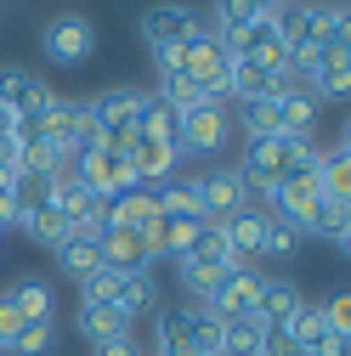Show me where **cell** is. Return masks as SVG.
I'll list each match as a JSON object with an SVG mask.
<instances>
[{"label": "cell", "mask_w": 351, "mask_h": 356, "mask_svg": "<svg viewBox=\"0 0 351 356\" xmlns=\"http://www.w3.org/2000/svg\"><path fill=\"white\" fill-rule=\"evenodd\" d=\"M272 23H278V40H283L289 63H306L318 46L345 40V6H334V0H300V6H283Z\"/></svg>", "instance_id": "6da1fadb"}, {"label": "cell", "mask_w": 351, "mask_h": 356, "mask_svg": "<svg viewBox=\"0 0 351 356\" xmlns=\"http://www.w3.org/2000/svg\"><path fill=\"white\" fill-rule=\"evenodd\" d=\"M159 68L187 74V79L198 85V97H204V102H221V97L233 91V57H227V46H221V34H215V29H198L182 51L159 57Z\"/></svg>", "instance_id": "7a4b0ae2"}, {"label": "cell", "mask_w": 351, "mask_h": 356, "mask_svg": "<svg viewBox=\"0 0 351 356\" xmlns=\"http://www.w3.org/2000/svg\"><path fill=\"white\" fill-rule=\"evenodd\" d=\"M159 356H221V323L204 305L164 311L159 323Z\"/></svg>", "instance_id": "3957f363"}, {"label": "cell", "mask_w": 351, "mask_h": 356, "mask_svg": "<svg viewBox=\"0 0 351 356\" xmlns=\"http://www.w3.org/2000/svg\"><path fill=\"white\" fill-rule=\"evenodd\" d=\"M136 108H142V91H130V85H108L102 97H91L85 113H91V124H97V142L125 153L130 136H136Z\"/></svg>", "instance_id": "277c9868"}, {"label": "cell", "mask_w": 351, "mask_h": 356, "mask_svg": "<svg viewBox=\"0 0 351 356\" xmlns=\"http://www.w3.org/2000/svg\"><path fill=\"white\" fill-rule=\"evenodd\" d=\"M267 198H272L267 215H278L283 227H295V232H312V227H318V209H323L318 170H295V175H283V181H278Z\"/></svg>", "instance_id": "5b68a950"}, {"label": "cell", "mask_w": 351, "mask_h": 356, "mask_svg": "<svg viewBox=\"0 0 351 356\" xmlns=\"http://www.w3.org/2000/svg\"><path fill=\"white\" fill-rule=\"evenodd\" d=\"M198 29H204V17H198L193 6H182V0H159V6H148V12H142V40L153 46V57L182 51Z\"/></svg>", "instance_id": "8992f818"}, {"label": "cell", "mask_w": 351, "mask_h": 356, "mask_svg": "<svg viewBox=\"0 0 351 356\" xmlns=\"http://www.w3.org/2000/svg\"><path fill=\"white\" fill-rule=\"evenodd\" d=\"M79 289H85V300L119 305L130 323H136L142 311H153V305H159V289H153V277H148V272H130V277H119V272H97V277H85Z\"/></svg>", "instance_id": "52a82bcc"}, {"label": "cell", "mask_w": 351, "mask_h": 356, "mask_svg": "<svg viewBox=\"0 0 351 356\" xmlns=\"http://www.w3.org/2000/svg\"><path fill=\"white\" fill-rule=\"evenodd\" d=\"M79 170V187L85 193H97V198H119V193H136V170H130V159L119 147H91V153H79L74 159Z\"/></svg>", "instance_id": "ba28073f"}, {"label": "cell", "mask_w": 351, "mask_h": 356, "mask_svg": "<svg viewBox=\"0 0 351 356\" xmlns=\"http://www.w3.org/2000/svg\"><path fill=\"white\" fill-rule=\"evenodd\" d=\"M227 113L221 102H193L187 113H176V142H182V153H221L227 147Z\"/></svg>", "instance_id": "9c48e42d"}, {"label": "cell", "mask_w": 351, "mask_h": 356, "mask_svg": "<svg viewBox=\"0 0 351 356\" xmlns=\"http://www.w3.org/2000/svg\"><path fill=\"white\" fill-rule=\"evenodd\" d=\"M221 46H227V57H255V63H267V68H278L289 79V51H283L272 17H255V23L233 29V34H221Z\"/></svg>", "instance_id": "30bf717a"}, {"label": "cell", "mask_w": 351, "mask_h": 356, "mask_svg": "<svg viewBox=\"0 0 351 356\" xmlns=\"http://www.w3.org/2000/svg\"><path fill=\"white\" fill-rule=\"evenodd\" d=\"M130 170H136V181H170L176 175V159H182V142L176 136H159V130H136L125 147Z\"/></svg>", "instance_id": "8fae6325"}, {"label": "cell", "mask_w": 351, "mask_h": 356, "mask_svg": "<svg viewBox=\"0 0 351 356\" xmlns=\"http://www.w3.org/2000/svg\"><path fill=\"white\" fill-rule=\"evenodd\" d=\"M153 260L159 254H153V243H148L142 227H102V272L130 277V272H148Z\"/></svg>", "instance_id": "7c38bea8"}, {"label": "cell", "mask_w": 351, "mask_h": 356, "mask_svg": "<svg viewBox=\"0 0 351 356\" xmlns=\"http://www.w3.org/2000/svg\"><path fill=\"white\" fill-rule=\"evenodd\" d=\"M255 289H260V272L255 266H233V272L215 283V294L204 300V311L215 323H233V317H255Z\"/></svg>", "instance_id": "4fadbf2b"}, {"label": "cell", "mask_w": 351, "mask_h": 356, "mask_svg": "<svg viewBox=\"0 0 351 356\" xmlns=\"http://www.w3.org/2000/svg\"><path fill=\"white\" fill-rule=\"evenodd\" d=\"M289 339L300 356H345V334H334L323 323V305H300L289 317Z\"/></svg>", "instance_id": "5bb4252c"}, {"label": "cell", "mask_w": 351, "mask_h": 356, "mask_svg": "<svg viewBox=\"0 0 351 356\" xmlns=\"http://www.w3.org/2000/svg\"><path fill=\"white\" fill-rule=\"evenodd\" d=\"M52 102V85L29 74V68H0V108H6L12 119H34L40 108Z\"/></svg>", "instance_id": "9a60e30c"}, {"label": "cell", "mask_w": 351, "mask_h": 356, "mask_svg": "<svg viewBox=\"0 0 351 356\" xmlns=\"http://www.w3.org/2000/svg\"><path fill=\"white\" fill-rule=\"evenodd\" d=\"M40 46H46L52 63H85V57L97 51V29L85 23L79 12H68V17H57V23L46 29V40H40Z\"/></svg>", "instance_id": "2e32d148"}, {"label": "cell", "mask_w": 351, "mask_h": 356, "mask_svg": "<svg viewBox=\"0 0 351 356\" xmlns=\"http://www.w3.org/2000/svg\"><path fill=\"white\" fill-rule=\"evenodd\" d=\"M57 266L68 277H97L102 272V227H74L63 243H57Z\"/></svg>", "instance_id": "e0dca14e"}, {"label": "cell", "mask_w": 351, "mask_h": 356, "mask_svg": "<svg viewBox=\"0 0 351 356\" xmlns=\"http://www.w3.org/2000/svg\"><path fill=\"white\" fill-rule=\"evenodd\" d=\"M318 91L306 79H289L283 91H278V113H283V136H312L318 130Z\"/></svg>", "instance_id": "ac0fdd59"}, {"label": "cell", "mask_w": 351, "mask_h": 356, "mask_svg": "<svg viewBox=\"0 0 351 356\" xmlns=\"http://www.w3.org/2000/svg\"><path fill=\"white\" fill-rule=\"evenodd\" d=\"M198 187H204V215L210 220H227V215L249 209V193L238 181V170H210V175H198Z\"/></svg>", "instance_id": "d6986e66"}, {"label": "cell", "mask_w": 351, "mask_h": 356, "mask_svg": "<svg viewBox=\"0 0 351 356\" xmlns=\"http://www.w3.org/2000/svg\"><path fill=\"white\" fill-rule=\"evenodd\" d=\"M306 300H300V289L289 283V277H260V289H255V317L267 323V328H289V317L300 311Z\"/></svg>", "instance_id": "ffe728a7"}, {"label": "cell", "mask_w": 351, "mask_h": 356, "mask_svg": "<svg viewBox=\"0 0 351 356\" xmlns=\"http://www.w3.org/2000/svg\"><path fill=\"white\" fill-rule=\"evenodd\" d=\"M283 74L278 68H267V63H255V57H233V91L227 97H244V102H267V97H278L283 91Z\"/></svg>", "instance_id": "44dd1931"}, {"label": "cell", "mask_w": 351, "mask_h": 356, "mask_svg": "<svg viewBox=\"0 0 351 356\" xmlns=\"http://www.w3.org/2000/svg\"><path fill=\"white\" fill-rule=\"evenodd\" d=\"M260 232H267V209H260V204H249V209H238V215L221 220V238H227V249H233L244 266L260 254Z\"/></svg>", "instance_id": "7402d4cb"}, {"label": "cell", "mask_w": 351, "mask_h": 356, "mask_svg": "<svg viewBox=\"0 0 351 356\" xmlns=\"http://www.w3.org/2000/svg\"><path fill=\"white\" fill-rule=\"evenodd\" d=\"M79 334H85V339H97V345H108V339H130V317H125L119 305L79 300Z\"/></svg>", "instance_id": "603a6c76"}, {"label": "cell", "mask_w": 351, "mask_h": 356, "mask_svg": "<svg viewBox=\"0 0 351 356\" xmlns=\"http://www.w3.org/2000/svg\"><path fill=\"white\" fill-rule=\"evenodd\" d=\"M6 300H12V311H17L23 323H52V311H57V294H52L46 277H23Z\"/></svg>", "instance_id": "cb8c5ba5"}, {"label": "cell", "mask_w": 351, "mask_h": 356, "mask_svg": "<svg viewBox=\"0 0 351 356\" xmlns=\"http://www.w3.org/2000/svg\"><path fill=\"white\" fill-rule=\"evenodd\" d=\"M17 227H23V232H29V238H34L40 249H57V243H63V238L74 232V227H68V215H63L57 204H40V209L17 215Z\"/></svg>", "instance_id": "d4e9b609"}, {"label": "cell", "mask_w": 351, "mask_h": 356, "mask_svg": "<svg viewBox=\"0 0 351 356\" xmlns=\"http://www.w3.org/2000/svg\"><path fill=\"white\" fill-rule=\"evenodd\" d=\"M159 215V198L153 193H119L102 204V220L108 227H148V220Z\"/></svg>", "instance_id": "484cf974"}, {"label": "cell", "mask_w": 351, "mask_h": 356, "mask_svg": "<svg viewBox=\"0 0 351 356\" xmlns=\"http://www.w3.org/2000/svg\"><path fill=\"white\" fill-rule=\"evenodd\" d=\"M159 215H170V220H210L204 215V187L198 181H170L159 193Z\"/></svg>", "instance_id": "4316f807"}, {"label": "cell", "mask_w": 351, "mask_h": 356, "mask_svg": "<svg viewBox=\"0 0 351 356\" xmlns=\"http://www.w3.org/2000/svg\"><path fill=\"white\" fill-rule=\"evenodd\" d=\"M318 187H323V198H329V204H351V164H345V142H340L334 153H323V159H318Z\"/></svg>", "instance_id": "83f0119b"}, {"label": "cell", "mask_w": 351, "mask_h": 356, "mask_svg": "<svg viewBox=\"0 0 351 356\" xmlns=\"http://www.w3.org/2000/svg\"><path fill=\"white\" fill-rule=\"evenodd\" d=\"M260 334H267L260 317H233V323H221V356H260Z\"/></svg>", "instance_id": "f1b7e54d"}, {"label": "cell", "mask_w": 351, "mask_h": 356, "mask_svg": "<svg viewBox=\"0 0 351 356\" xmlns=\"http://www.w3.org/2000/svg\"><path fill=\"white\" fill-rule=\"evenodd\" d=\"M176 272H182V283H187V294H198V305L215 294V283L227 277V266H215V260H198V254H182L176 260Z\"/></svg>", "instance_id": "f546056e"}, {"label": "cell", "mask_w": 351, "mask_h": 356, "mask_svg": "<svg viewBox=\"0 0 351 356\" xmlns=\"http://www.w3.org/2000/svg\"><path fill=\"white\" fill-rule=\"evenodd\" d=\"M244 130H249V142H267V136H283V113H278V97L267 102H244Z\"/></svg>", "instance_id": "4dcf8cb0"}, {"label": "cell", "mask_w": 351, "mask_h": 356, "mask_svg": "<svg viewBox=\"0 0 351 356\" xmlns=\"http://www.w3.org/2000/svg\"><path fill=\"white\" fill-rule=\"evenodd\" d=\"M159 102H164L170 113H187V108H193V102H204V97H198V85H193L187 74L159 68Z\"/></svg>", "instance_id": "1f68e13d"}, {"label": "cell", "mask_w": 351, "mask_h": 356, "mask_svg": "<svg viewBox=\"0 0 351 356\" xmlns=\"http://www.w3.org/2000/svg\"><path fill=\"white\" fill-rule=\"evenodd\" d=\"M312 232H323L334 249H345V243H351V204H329V198H323L318 227H312Z\"/></svg>", "instance_id": "d6a6232c"}, {"label": "cell", "mask_w": 351, "mask_h": 356, "mask_svg": "<svg viewBox=\"0 0 351 356\" xmlns=\"http://www.w3.org/2000/svg\"><path fill=\"white\" fill-rule=\"evenodd\" d=\"M52 339H57V334H52V323H23V328L6 339V356H46V350H52Z\"/></svg>", "instance_id": "836d02e7"}, {"label": "cell", "mask_w": 351, "mask_h": 356, "mask_svg": "<svg viewBox=\"0 0 351 356\" xmlns=\"http://www.w3.org/2000/svg\"><path fill=\"white\" fill-rule=\"evenodd\" d=\"M300 249V232L295 227H283L278 215H267V232H260V254H272V260H289Z\"/></svg>", "instance_id": "e575fe53"}, {"label": "cell", "mask_w": 351, "mask_h": 356, "mask_svg": "<svg viewBox=\"0 0 351 356\" xmlns=\"http://www.w3.org/2000/svg\"><path fill=\"white\" fill-rule=\"evenodd\" d=\"M198 227H204V220H170V215H164V254H176V260H182V254L193 249Z\"/></svg>", "instance_id": "d590c367"}, {"label": "cell", "mask_w": 351, "mask_h": 356, "mask_svg": "<svg viewBox=\"0 0 351 356\" xmlns=\"http://www.w3.org/2000/svg\"><path fill=\"white\" fill-rule=\"evenodd\" d=\"M215 23H221V34H233V29H244V23H255V12L244 6V0H215Z\"/></svg>", "instance_id": "8d00e7d4"}, {"label": "cell", "mask_w": 351, "mask_h": 356, "mask_svg": "<svg viewBox=\"0 0 351 356\" xmlns=\"http://www.w3.org/2000/svg\"><path fill=\"white\" fill-rule=\"evenodd\" d=\"M323 323H329L334 334H345V339H351V300H345V294H334V300L323 305Z\"/></svg>", "instance_id": "74e56055"}, {"label": "cell", "mask_w": 351, "mask_h": 356, "mask_svg": "<svg viewBox=\"0 0 351 356\" xmlns=\"http://www.w3.org/2000/svg\"><path fill=\"white\" fill-rule=\"evenodd\" d=\"M260 356H300V350H295L289 328H267V334H260Z\"/></svg>", "instance_id": "f35d334b"}, {"label": "cell", "mask_w": 351, "mask_h": 356, "mask_svg": "<svg viewBox=\"0 0 351 356\" xmlns=\"http://www.w3.org/2000/svg\"><path fill=\"white\" fill-rule=\"evenodd\" d=\"M0 181H17V142L0 136Z\"/></svg>", "instance_id": "ab89813d"}, {"label": "cell", "mask_w": 351, "mask_h": 356, "mask_svg": "<svg viewBox=\"0 0 351 356\" xmlns=\"http://www.w3.org/2000/svg\"><path fill=\"white\" fill-rule=\"evenodd\" d=\"M97 356H142V350H136V339H108V345H97Z\"/></svg>", "instance_id": "60d3db41"}, {"label": "cell", "mask_w": 351, "mask_h": 356, "mask_svg": "<svg viewBox=\"0 0 351 356\" xmlns=\"http://www.w3.org/2000/svg\"><path fill=\"white\" fill-rule=\"evenodd\" d=\"M244 6H249L255 17H278V12H283V0H244Z\"/></svg>", "instance_id": "b9f144b4"}, {"label": "cell", "mask_w": 351, "mask_h": 356, "mask_svg": "<svg viewBox=\"0 0 351 356\" xmlns=\"http://www.w3.org/2000/svg\"><path fill=\"white\" fill-rule=\"evenodd\" d=\"M0 356H6V339H0Z\"/></svg>", "instance_id": "7bdbcfd3"}]
</instances>
